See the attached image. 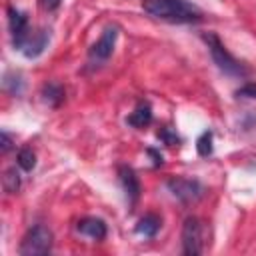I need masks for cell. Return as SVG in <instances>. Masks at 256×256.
Listing matches in <instances>:
<instances>
[{
	"instance_id": "1",
	"label": "cell",
	"mask_w": 256,
	"mask_h": 256,
	"mask_svg": "<svg viewBox=\"0 0 256 256\" xmlns=\"http://www.w3.org/2000/svg\"><path fill=\"white\" fill-rule=\"evenodd\" d=\"M142 8L150 16L174 24H190L202 18L200 8L188 4L186 0H142Z\"/></svg>"
},
{
	"instance_id": "2",
	"label": "cell",
	"mask_w": 256,
	"mask_h": 256,
	"mask_svg": "<svg viewBox=\"0 0 256 256\" xmlns=\"http://www.w3.org/2000/svg\"><path fill=\"white\" fill-rule=\"evenodd\" d=\"M202 40L206 42V46H208V50H210V54H212V60H214V64L224 72V74H228V76H246V68L226 50V46L222 44V40L216 36V34H212V32H208V34H204L202 36Z\"/></svg>"
},
{
	"instance_id": "3",
	"label": "cell",
	"mask_w": 256,
	"mask_h": 256,
	"mask_svg": "<svg viewBox=\"0 0 256 256\" xmlns=\"http://www.w3.org/2000/svg\"><path fill=\"white\" fill-rule=\"evenodd\" d=\"M52 248V232L38 224L34 228H30L26 232V236L22 238V244H20V254L22 256H42V254H48Z\"/></svg>"
},
{
	"instance_id": "4",
	"label": "cell",
	"mask_w": 256,
	"mask_h": 256,
	"mask_svg": "<svg viewBox=\"0 0 256 256\" xmlns=\"http://www.w3.org/2000/svg\"><path fill=\"white\" fill-rule=\"evenodd\" d=\"M182 248L188 256H198L204 250V224L196 216H188L182 226Z\"/></svg>"
},
{
	"instance_id": "5",
	"label": "cell",
	"mask_w": 256,
	"mask_h": 256,
	"mask_svg": "<svg viewBox=\"0 0 256 256\" xmlns=\"http://www.w3.org/2000/svg\"><path fill=\"white\" fill-rule=\"evenodd\" d=\"M168 190L182 202H192L202 196V186L196 180L190 178H170L168 180Z\"/></svg>"
},
{
	"instance_id": "6",
	"label": "cell",
	"mask_w": 256,
	"mask_h": 256,
	"mask_svg": "<svg viewBox=\"0 0 256 256\" xmlns=\"http://www.w3.org/2000/svg\"><path fill=\"white\" fill-rule=\"evenodd\" d=\"M8 24H10V34H12V42L14 48L20 50V46L24 44V40L30 34V26H28V16L16 8L8 10Z\"/></svg>"
},
{
	"instance_id": "7",
	"label": "cell",
	"mask_w": 256,
	"mask_h": 256,
	"mask_svg": "<svg viewBox=\"0 0 256 256\" xmlns=\"http://www.w3.org/2000/svg\"><path fill=\"white\" fill-rule=\"evenodd\" d=\"M116 38H118V28H116V26H108V28L102 32V36L98 38V42L90 48V56L96 58V60H108V58L112 56Z\"/></svg>"
},
{
	"instance_id": "8",
	"label": "cell",
	"mask_w": 256,
	"mask_h": 256,
	"mask_svg": "<svg viewBox=\"0 0 256 256\" xmlns=\"http://www.w3.org/2000/svg\"><path fill=\"white\" fill-rule=\"evenodd\" d=\"M118 178H120V184H122V188H124V192H126L128 202L134 206V204L138 202V198H140V190H142L136 172H134L130 166L122 164V166H118Z\"/></svg>"
},
{
	"instance_id": "9",
	"label": "cell",
	"mask_w": 256,
	"mask_h": 256,
	"mask_svg": "<svg viewBox=\"0 0 256 256\" xmlns=\"http://www.w3.org/2000/svg\"><path fill=\"white\" fill-rule=\"evenodd\" d=\"M48 38H50V34H48L46 30H36V32L30 30V34H28V38L24 40V44L20 46V50L24 52V56L36 58V56L42 54V50L46 48Z\"/></svg>"
},
{
	"instance_id": "10",
	"label": "cell",
	"mask_w": 256,
	"mask_h": 256,
	"mask_svg": "<svg viewBox=\"0 0 256 256\" xmlns=\"http://www.w3.org/2000/svg\"><path fill=\"white\" fill-rule=\"evenodd\" d=\"M76 230H78L82 236H88V238H92V240H104V238H106V232H108L104 220L94 218V216L82 218V220L76 224Z\"/></svg>"
},
{
	"instance_id": "11",
	"label": "cell",
	"mask_w": 256,
	"mask_h": 256,
	"mask_svg": "<svg viewBox=\"0 0 256 256\" xmlns=\"http://www.w3.org/2000/svg\"><path fill=\"white\" fill-rule=\"evenodd\" d=\"M126 122L130 126H134V128H146L152 122V108H150V104L148 102H140L134 108V112L126 118Z\"/></svg>"
},
{
	"instance_id": "12",
	"label": "cell",
	"mask_w": 256,
	"mask_h": 256,
	"mask_svg": "<svg viewBox=\"0 0 256 256\" xmlns=\"http://www.w3.org/2000/svg\"><path fill=\"white\" fill-rule=\"evenodd\" d=\"M160 226H162L160 216L150 212V214H144V216L138 220V224H136V232L142 234V236H146V238H154V236L158 234Z\"/></svg>"
},
{
	"instance_id": "13",
	"label": "cell",
	"mask_w": 256,
	"mask_h": 256,
	"mask_svg": "<svg viewBox=\"0 0 256 256\" xmlns=\"http://www.w3.org/2000/svg\"><path fill=\"white\" fill-rule=\"evenodd\" d=\"M42 96H44V100H46L50 106H58V104L64 100V88H62L60 84L50 82V84H46V86L42 88Z\"/></svg>"
},
{
	"instance_id": "14",
	"label": "cell",
	"mask_w": 256,
	"mask_h": 256,
	"mask_svg": "<svg viewBox=\"0 0 256 256\" xmlns=\"http://www.w3.org/2000/svg\"><path fill=\"white\" fill-rule=\"evenodd\" d=\"M212 132L210 130H206V132H202L200 136H198V140H196V150H198V154L200 156H210L212 154V150H214V146H212Z\"/></svg>"
},
{
	"instance_id": "15",
	"label": "cell",
	"mask_w": 256,
	"mask_h": 256,
	"mask_svg": "<svg viewBox=\"0 0 256 256\" xmlns=\"http://www.w3.org/2000/svg\"><path fill=\"white\" fill-rule=\"evenodd\" d=\"M16 162H18V166H20L22 170L30 172V170L36 166V154H34L30 148H22V150L18 152V156H16Z\"/></svg>"
},
{
	"instance_id": "16",
	"label": "cell",
	"mask_w": 256,
	"mask_h": 256,
	"mask_svg": "<svg viewBox=\"0 0 256 256\" xmlns=\"http://www.w3.org/2000/svg\"><path fill=\"white\" fill-rule=\"evenodd\" d=\"M2 182H4V190H6V192H10V194L18 192V190H20V174L16 172V168L6 170Z\"/></svg>"
},
{
	"instance_id": "17",
	"label": "cell",
	"mask_w": 256,
	"mask_h": 256,
	"mask_svg": "<svg viewBox=\"0 0 256 256\" xmlns=\"http://www.w3.org/2000/svg\"><path fill=\"white\" fill-rule=\"evenodd\" d=\"M238 98H256V82H248L236 90Z\"/></svg>"
},
{
	"instance_id": "18",
	"label": "cell",
	"mask_w": 256,
	"mask_h": 256,
	"mask_svg": "<svg viewBox=\"0 0 256 256\" xmlns=\"http://www.w3.org/2000/svg\"><path fill=\"white\" fill-rule=\"evenodd\" d=\"M158 136H160V138H162V140H164L168 146H174V144L178 142V138H176V136H174V134H172L168 128H162V130L158 132Z\"/></svg>"
},
{
	"instance_id": "19",
	"label": "cell",
	"mask_w": 256,
	"mask_h": 256,
	"mask_svg": "<svg viewBox=\"0 0 256 256\" xmlns=\"http://www.w3.org/2000/svg\"><path fill=\"white\" fill-rule=\"evenodd\" d=\"M38 2H40V8H42V10L52 12V10H56V8L60 6L62 0H38Z\"/></svg>"
},
{
	"instance_id": "20",
	"label": "cell",
	"mask_w": 256,
	"mask_h": 256,
	"mask_svg": "<svg viewBox=\"0 0 256 256\" xmlns=\"http://www.w3.org/2000/svg\"><path fill=\"white\" fill-rule=\"evenodd\" d=\"M10 146H12V140H10L8 132H2V152H8Z\"/></svg>"
}]
</instances>
